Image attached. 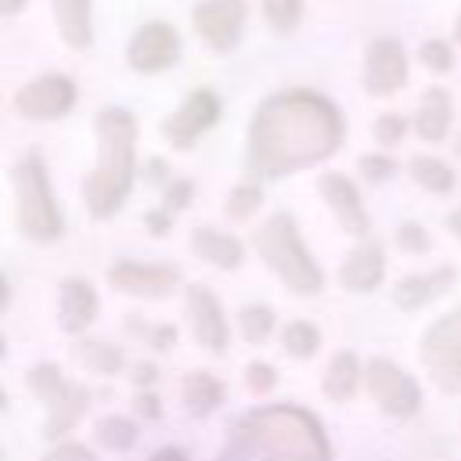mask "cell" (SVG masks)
Wrapping results in <instances>:
<instances>
[{
	"label": "cell",
	"mask_w": 461,
	"mask_h": 461,
	"mask_svg": "<svg viewBox=\"0 0 461 461\" xmlns=\"http://www.w3.org/2000/svg\"><path fill=\"white\" fill-rule=\"evenodd\" d=\"M216 119H220V97H216L212 90H191V94L180 101V108L162 122V137H166L173 148L187 151Z\"/></svg>",
	"instance_id": "cell-10"
},
{
	"label": "cell",
	"mask_w": 461,
	"mask_h": 461,
	"mask_svg": "<svg viewBox=\"0 0 461 461\" xmlns=\"http://www.w3.org/2000/svg\"><path fill=\"white\" fill-rule=\"evenodd\" d=\"M144 180H148V184H162V180H166V162H162V158H151V162L144 166Z\"/></svg>",
	"instance_id": "cell-44"
},
{
	"label": "cell",
	"mask_w": 461,
	"mask_h": 461,
	"mask_svg": "<svg viewBox=\"0 0 461 461\" xmlns=\"http://www.w3.org/2000/svg\"><path fill=\"white\" fill-rule=\"evenodd\" d=\"M259 259L267 263V270L295 295H317L324 288V270L321 263L310 256L295 220L288 212H274L263 220V227L252 238Z\"/></svg>",
	"instance_id": "cell-4"
},
{
	"label": "cell",
	"mask_w": 461,
	"mask_h": 461,
	"mask_svg": "<svg viewBox=\"0 0 461 461\" xmlns=\"http://www.w3.org/2000/svg\"><path fill=\"white\" fill-rule=\"evenodd\" d=\"M407 169H411L414 184L425 187L429 194H447V191H454V169H450L443 158H436V155H414Z\"/></svg>",
	"instance_id": "cell-27"
},
{
	"label": "cell",
	"mask_w": 461,
	"mask_h": 461,
	"mask_svg": "<svg viewBox=\"0 0 461 461\" xmlns=\"http://www.w3.org/2000/svg\"><path fill=\"white\" fill-rule=\"evenodd\" d=\"M130 378L137 389H151L158 382V367L151 360H137V364H130Z\"/></svg>",
	"instance_id": "cell-43"
},
{
	"label": "cell",
	"mask_w": 461,
	"mask_h": 461,
	"mask_svg": "<svg viewBox=\"0 0 461 461\" xmlns=\"http://www.w3.org/2000/svg\"><path fill=\"white\" fill-rule=\"evenodd\" d=\"M454 40L461 43V14H457V25H454Z\"/></svg>",
	"instance_id": "cell-51"
},
{
	"label": "cell",
	"mask_w": 461,
	"mask_h": 461,
	"mask_svg": "<svg viewBox=\"0 0 461 461\" xmlns=\"http://www.w3.org/2000/svg\"><path fill=\"white\" fill-rule=\"evenodd\" d=\"M245 25V0H205L194 7V32L212 50H230Z\"/></svg>",
	"instance_id": "cell-14"
},
{
	"label": "cell",
	"mask_w": 461,
	"mask_h": 461,
	"mask_svg": "<svg viewBox=\"0 0 461 461\" xmlns=\"http://www.w3.org/2000/svg\"><path fill=\"white\" fill-rule=\"evenodd\" d=\"M108 285L133 299H166L180 285V270L169 263H140V259H115L108 267Z\"/></svg>",
	"instance_id": "cell-9"
},
{
	"label": "cell",
	"mask_w": 461,
	"mask_h": 461,
	"mask_svg": "<svg viewBox=\"0 0 461 461\" xmlns=\"http://www.w3.org/2000/svg\"><path fill=\"white\" fill-rule=\"evenodd\" d=\"M256 454L267 461H331V447L321 421L310 411L292 403L259 407L234 421L223 461L227 457L249 461Z\"/></svg>",
	"instance_id": "cell-2"
},
{
	"label": "cell",
	"mask_w": 461,
	"mask_h": 461,
	"mask_svg": "<svg viewBox=\"0 0 461 461\" xmlns=\"http://www.w3.org/2000/svg\"><path fill=\"white\" fill-rule=\"evenodd\" d=\"M396 245L403 249V252H411V256H421V252H429V234H425V227L421 223H400L396 227Z\"/></svg>",
	"instance_id": "cell-40"
},
{
	"label": "cell",
	"mask_w": 461,
	"mask_h": 461,
	"mask_svg": "<svg viewBox=\"0 0 461 461\" xmlns=\"http://www.w3.org/2000/svg\"><path fill=\"white\" fill-rule=\"evenodd\" d=\"M7 306H11V281L0 274V313H4Z\"/></svg>",
	"instance_id": "cell-46"
},
{
	"label": "cell",
	"mask_w": 461,
	"mask_h": 461,
	"mask_svg": "<svg viewBox=\"0 0 461 461\" xmlns=\"http://www.w3.org/2000/svg\"><path fill=\"white\" fill-rule=\"evenodd\" d=\"M403 133H407V119H403V115L385 112V115L375 119V140H378V144H385V148H389V144H400Z\"/></svg>",
	"instance_id": "cell-38"
},
{
	"label": "cell",
	"mask_w": 461,
	"mask_h": 461,
	"mask_svg": "<svg viewBox=\"0 0 461 461\" xmlns=\"http://www.w3.org/2000/svg\"><path fill=\"white\" fill-rule=\"evenodd\" d=\"M457 155H461V133H457Z\"/></svg>",
	"instance_id": "cell-52"
},
{
	"label": "cell",
	"mask_w": 461,
	"mask_h": 461,
	"mask_svg": "<svg viewBox=\"0 0 461 461\" xmlns=\"http://www.w3.org/2000/svg\"><path fill=\"white\" fill-rule=\"evenodd\" d=\"M317 346H321L317 324H310V321H288V324L281 328V349H285L288 357L310 360V357L317 353Z\"/></svg>",
	"instance_id": "cell-29"
},
{
	"label": "cell",
	"mask_w": 461,
	"mask_h": 461,
	"mask_svg": "<svg viewBox=\"0 0 461 461\" xmlns=\"http://www.w3.org/2000/svg\"><path fill=\"white\" fill-rule=\"evenodd\" d=\"M425 375L443 393H461V303L447 317L432 321L418 346Z\"/></svg>",
	"instance_id": "cell-6"
},
{
	"label": "cell",
	"mask_w": 461,
	"mask_h": 461,
	"mask_svg": "<svg viewBox=\"0 0 461 461\" xmlns=\"http://www.w3.org/2000/svg\"><path fill=\"white\" fill-rule=\"evenodd\" d=\"M97 162L90 169V176L83 180V205L94 220H108L122 209L130 187H133V173H137V122L126 108H101L97 112Z\"/></svg>",
	"instance_id": "cell-3"
},
{
	"label": "cell",
	"mask_w": 461,
	"mask_h": 461,
	"mask_svg": "<svg viewBox=\"0 0 461 461\" xmlns=\"http://www.w3.org/2000/svg\"><path fill=\"white\" fill-rule=\"evenodd\" d=\"M263 14L277 32H292L303 18V0H263Z\"/></svg>",
	"instance_id": "cell-32"
},
{
	"label": "cell",
	"mask_w": 461,
	"mask_h": 461,
	"mask_svg": "<svg viewBox=\"0 0 461 461\" xmlns=\"http://www.w3.org/2000/svg\"><path fill=\"white\" fill-rule=\"evenodd\" d=\"M14 184V212H18V230L22 238L36 245H50L65 234V216L58 209V198L50 191V176L40 155H25L11 169Z\"/></svg>",
	"instance_id": "cell-5"
},
{
	"label": "cell",
	"mask_w": 461,
	"mask_h": 461,
	"mask_svg": "<svg viewBox=\"0 0 461 461\" xmlns=\"http://www.w3.org/2000/svg\"><path fill=\"white\" fill-rule=\"evenodd\" d=\"M187 245H191V252L198 259H205V263H212L220 270H238L245 263V241L238 234H230V230L212 227V223H198L191 230Z\"/></svg>",
	"instance_id": "cell-19"
},
{
	"label": "cell",
	"mask_w": 461,
	"mask_h": 461,
	"mask_svg": "<svg viewBox=\"0 0 461 461\" xmlns=\"http://www.w3.org/2000/svg\"><path fill=\"white\" fill-rule=\"evenodd\" d=\"M176 54H180V40L166 22H148L144 29H137L126 50L137 72H162L176 61Z\"/></svg>",
	"instance_id": "cell-15"
},
{
	"label": "cell",
	"mask_w": 461,
	"mask_h": 461,
	"mask_svg": "<svg viewBox=\"0 0 461 461\" xmlns=\"http://www.w3.org/2000/svg\"><path fill=\"white\" fill-rule=\"evenodd\" d=\"M357 169H360V176L367 184H382V180H389L396 173V158H389L385 151H367V155L357 158Z\"/></svg>",
	"instance_id": "cell-35"
},
{
	"label": "cell",
	"mask_w": 461,
	"mask_h": 461,
	"mask_svg": "<svg viewBox=\"0 0 461 461\" xmlns=\"http://www.w3.org/2000/svg\"><path fill=\"white\" fill-rule=\"evenodd\" d=\"M7 357V339H4V331H0V360Z\"/></svg>",
	"instance_id": "cell-49"
},
{
	"label": "cell",
	"mask_w": 461,
	"mask_h": 461,
	"mask_svg": "<svg viewBox=\"0 0 461 461\" xmlns=\"http://www.w3.org/2000/svg\"><path fill=\"white\" fill-rule=\"evenodd\" d=\"M94 432H97V443L108 447V450H115V454L133 450L137 439H140V425H137L130 414H104V418L94 425Z\"/></svg>",
	"instance_id": "cell-26"
},
{
	"label": "cell",
	"mask_w": 461,
	"mask_h": 461,
	"mask_svg": "<svg viewBox=\"0 0 461 461\" xmlns=\"http://www.w3.org/2000/svg\"><path fill=\"white\" fill-rule=\"evenodd\" d=\"M227 389L212 371H187L180 382V403L191 418H209L223 403Z\"/></svg>",
	"instance_id": "cell-23"
},
{
	"label": "cell",
	"mask_w": 461,
	"mask_h": 461,
	"mask_svg": "<svg viewBox=\"0 0 461 461\" xmlns=\"http://www.w3.org/2000/svg\"><path fill=\"white\" fill-rule=\"evenodd\" d=\"M126 331H130V335H140L151 349H169V346L176 342V324H148V321L140 324L137 317H130V321H126Z\"/></svg>",
	"instance_id": "cell-33"
},
{
	"label": "cell",
	"mask_w": 461,
	"mask_h": 461,
	"mask_svg": "<svg viewBox=\"0 0 461 461\" xmlns=\"http://www.w3.org/2000/svg\"><path fill=\"white\" fill-rule=\"evenodd\" d=\"M0 411H7V389L0 385Z\"/></svg>",
	"instance_id": "cell-50"
},
{
	"label": "cell",
	"mask_w": 461,
	"mask_h": 461,
	"mask_svg": "<svg viewBox=\"0 0 461 461\" xmlns=\"http://www.w3.org/2000/svg\"><path fill=\"white\" fill-rule=\"evenodd\" d=\"M148 461H187V454H184L180 447H173V443H169V447H158Z\"/></svg>",
	"instance_id": "cell-45"
},
{
	"label": "cell",
	"mask_w": 461,
	"mask_h": 461,
	"mask_svg": "<svg viewBox=\"0 0 461 461\" xmlns=\"http://www.w3.org/2000/svg\"><path fill=\"white\" fill-rule=\"evenodd\" d=\"M245 385H249L252 396H270L274 385H277V367L267 364V360H252L245 367Z\"/></svg>",
	"instance_id": "cell-36"
},
{
	"label": "cell",
	"mask_w": 461,
	"mask_h": 461,
	"mask_svg": "<svg viewBox=\"0 0 461 461\" xmlns=\"http://www.w3.org/2000/svg\"><path fill=\"white\" fill-rule=\"evenodd\" d=\"M259 205H263V187L256 180H241L238 187H230V194L223 202V212H227V220L245 223L249 216L259 212Z\"/></svg>",
	"instance_id": "cell-31"
},
{
	"label": "cell",
	"mask_w": 461,
	"mask_h": 461,
	"mask_svg": "<svg viewBox=\"0 0 461 461\" xmlns=\"http://www.w3.org/2000/svg\"><path fill=\"white\" fill-rule=\"evenodd\" d=\"M76 360L94 375H119L126 367V353L104 339H83L76 346Z\"/></svg>",
	"instance_id": "cell-25"
},
{
	"label": "cell",
	"mask_w": 461,
	"mask_h": 461,
	"mask_svg": "<svg viewBox=\"0 0 461 461\" xmlns=\"http://www.w3.org/2000/svg\"><path fill=\"white\" fill-rule=\"evenodd\" d=\"M364 382V367H360V357L353 349H339L331 353L328 367H324V378H321V389L331 403H349L357 396Z\"/></svg>",
	"instance_id": "cell-21"
},
{
	"label": "cell",
	"mask_w": 461,
	"mask_h": 461,
	"mask_svg": "<svg viewBox=\"0 0 461 461\" xmlns=\"http://www.w3.org/2000/svg\"><path fill=\"white\" fill-rule=\"evenodd\" d=\"M76 104V86L68 76H40L14 94V108L25 119H61Z\"/></svg>",
	"instance_id": "cell-12"
},
{
	"label": "cell",
	"mask_w": 461,
	"mask_h": 461,
	"mask_svg": "<svg viewBox=\"0 0 461 461\" xmlns=\"http://www.w3.org/2000/svg\"><path fill=\"white\" fill-rule=\"evenodd\" d=\"M385 277V252L378 241H360L339 267V285L346 292H375Z\"/></svg>",
	"instance_id": "cell-17"
},
{
	"label": "cell",
	"mask_w": 461,
	"mask_h": 461,
	"mask_svg": "<svg viewBox=\"0 0 461 461\" xmlns=\"http://www.w3.org/2000/svg\"><path fill=\"white\" fill-rule=\"evenodd\" d=\"M234 324H238V335H241L249 346H259V342H267V339L274 335L277 313H274L270 306H263V303H249V306L238 310Z\"/></svg>",
	"instance_id": "cell-28"
},
{
	"label": "cell",
	"mask_w": 461,
	"mask_h": 461,
	"mask_svg": "<svg viewBox=\"0 0 461 461\" xmlns=\"http://www.w3.org/2000/svg\"><path fill=\"white\" fill-rule=\"evenodd\" d=\"M101 310L97 288L86 277H65L58 285V324L65 335H83Z\"/></svg>",
	"instance_id": "cell-16"
},
{
	"label": "cell",
	"mask_w": 461,
	"mask_h": 461,
	"mask_svg": "<svg viewBox=\"0 0 461 461\" xmlns=\"http://www.w3.org/2000/svg\"><path fill=\"white\" fill-rule=\"evenodd\" d=\"M418 61L429 72H450L454 68V47L447 40H425L421 50H418Z\"/></svg>",
	"instance_id": "cell-34"
},
{
	"label": "cell",
	"mask_w": 461,
	"mask_h": 461,
	"mask_svg": "<svg viewBox=\"0 0 461 461\" xmlns=\"http://www.w3.org/2000/svg\"><path fill=\"white\" fill-rule=\"evenodd\" d=\"M191 202H194V184H191V180H184V176L166 180V191H162V209H169V212L176 216V212H184Z\"/></svg>",
	"instance_id": "cell-37"
},
{
	"label": "cell",
	"mask_w": 461,
	"mask_h": 461,
	"mask_svg": "<svg viewBox=\"0 0 461 461\" xmlns=\"http://www.w3.org/2000/svg\"><path fill=\"white\" fill-rule=\"evenodd\" d=\"M342 112L313 90H281L267 97L249 126V169L256 176H292L331 158L342 148Z\"/></svg>",
	"instance_id": "cell-1"
},
{
	"label": "cell",
	"mask_w": 461,
	"mask_h": 461,
	"mask_svg": "<svg viewBox=\"0 0 461 461\" xmlns=\"http://www.w3.org/2000/svg\"><path fill=\"white\" fill-rule=\"evenodd\" d=\"M22 4L25 0H0V14H14V11H22Z\"/></svg>",
	"instance_id": "cell-47"
},
{
	"label": "cell",
	"mask_w": 461,
	"mask_h": 461,
	"mask_svg": "<svg viewBox=\"0 0 461 461\" xmlns=\"http://www.w3.org/2000/svg\"><path fill=\"white\" fill-rule=\"evenodd\" d=\"M403 83H407V54H403L400 40H393V36L375 40L364 54V86H367V94L385 97V94H396Z\"/></svg>",
	"instance_id": "cell-13"
},
{
	"label": "cell",
	"mask_w": 461,
	"mask_h": 461,
	"mask_svg": "<svg viewBox=\"0 0 461 461\" xmlns=\"http://www.w3.org/2000/svg\"><path fill=\"white\" fill-rule=\"evenodd\" d=\"M25 385H29V393H32L36 400L50 403L58 393H65L68 378H65V371H61L58 364H50V360H40V364H32V367L25 371Z\"/></svg>",
	"instance_id": "cell-30"
},
{
	"label": "cell",
	"mask_w": 461,
	"mask_h": 461,
	"mask_svg": "<svg viewBox=\"0 0 461 461\" xmlns=\"http://www.w3.org/2000/svg\"><path fill=\"white\" fill-rule=\"evenodd\" d=\"M317 191L324 198V205L331 209V216L339 220V227L353 238H367L371 230V216L364 209V198L357 191V184L346 173H321L317 176Z\"/></svg>",
	"instance_id": "cell-11"
},
{
	"label": "cell",
	"mask_w": 461,
	"mask_h": 461,
	"mask_svg": "<svg viewBox=\"0 0 461 461\" xmlns=\"http://www.w3.org/2000/svg\"><path fill=\"white\" fill-rule=\"evenodd\" d=\"M364 389L367 396L393 418H411L421 407V385L414 375H407L400 364L375 357L364 364Z\"/></svg>",
	"instance_id": "cell-7"
},
{
	"label": "cell",
	"mask_w": 461,
	"mask_h": 461,
	"mask_svg": "<svg viewBox=\"0 0 461 461\" xmlns=\"http://www.w3.org/2000/svg\"><path fill=\"white\" fill-rule=\"evenodd\" d=\"M43 461H97V454H94L86 443L58 439V443H50V450L43 454Z\"/></svg>",
	"instance_id": "cell-39"
},
{
	"label": "cell",
	"mask_w": 461,
	"mask_h": 461,
	"mask_svg": "<svg viewBox=\"0 0 461 461\" xmlns=\"http://www.w3.org/2000/svg\"><path fill=\"white\" fill-rule=\"evenodd\" d=\"M450 230H454V238L461 241V205H457V209L450 212Z\"/></svg>",
	"instance_id": "cell-48"
},
{
	"label": "cell",
	"mask_w": 461,
	"mask_h": 461,
	"mask_svg": "<svg viewBox=\"0 0 461 461\" xmlns=\"http://www.w3.org/2000/svg\"><path fill=\"white\" fill-rule=\"evenodd\" d=\"M144 227H148L155 238H162V234L173 230V212L162 209V205H158V209H148V212H144Z\"/></svg>",
	"instance_id": "cell-42"
},
{
	"label": "cell",
	"mask_w": 461,
	"mask_h": 461,
	"mask_svg": "<svg viewBox=\"0 0 461 461\" xmlns=\"http://www.w3.org/2000/svg\"><path fill=\"white\" fill-rule=\"evenodd\" d=\"M184 313H187L191 335L202 349H209L212 357L227 353L230 324H227V313H223V306L209 285H187L184 288Z\"/></svg>",
	"instance_id": "cell-8"
},
{
	"label": "cell",
	"mask_w": 461,
	"mask_h": 461,
	"mask_svg": "<svg viewBox=\"0 0 461 461\" xmlns=\"http://www.w3.org/2000/svg\"><path fill=\"white\" fill-rule=\"evenodd\" d=\"M454 277H457V270H454L450 263H447V267H432V270H425V274H407V277H400V281L393 285V303H396L400 310L414 313V310L429 306L432 299H439V295L454 285Z\"/></svg>",
	"instance_id": "cell-18"
},
{
	"label": "cell",
	"mask_w": 461,
	"mask_h": 461,
	"mask_svg": "<svg viewBox=\"0 0 461 461\" xmlns=\"http://www.w3.org/2000/svg\"><path fill=\"white\" fill-rule=\"evenodd\" d=\"M54 4V22L58 32L65 36V43L72 50L90 47L94 32H90V0H50Z\"/></svg>",
	"instance_id": "cell-24"
},
{
	"label": "cell",
	"mask_w": 461,
	"mask_h": 461,
	"mask_svg": "<svg viewBox=\"0 0 461 461\" xmlns=\"http://www.w3.org/2000/svg\"><path fill=\"white\" fill-rule=\"evenodd\" d=\"M47 407V421H43V436L50 439V443H58L68 429H76L79 425V418L86 414V407H90V393L83 389V385H76V382H68L65 385V393H58L50 403H43Z\"/></svg>",
	"instance_id": "cell-20"
},
{
	"label": "cell",
	"mask_w": 461,
	"mask_h": 461,
	"mask_svg": "<svg viewBox=\"0 0 461 461\" xmlns=\"http://www.w3.org/2000/svg\"><path fill=\"white\" fill-rule=\"evenodd\" d=\"M450 119H454V104H450V94L447 86H429L418 101V112H414V130L421 140L429 144H439L450 130Z\"/></svg>",
	"instance_id": "cell-22"
},
{
	"label": "cell",
	"mask_w": 461,
	"mask_h": 461,
	"mask_svg": "<svg viewBox=\"0 0 461 461\" xmlns=\"http://www.w3.org/2000/svg\"><path fill=\"white\" fill-rule=\"evenodd\" d=\"M133 411H137L144 421H158V418H162V403H158V396H155L151 389H137V396H133Z\"/></svg>",
	"instance_id": "cell-41"
}]
</instances>
